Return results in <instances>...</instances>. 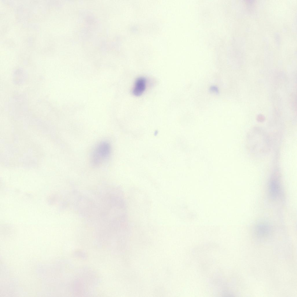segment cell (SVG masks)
Here are the masks:
<instances>
[{
  "label": "cell",
  "instance_id": "obj_1",
  "mask_svg": "<svg viewBox=\"0 0 297 297\" xmlns=\"http://www.w3.org/2000/svg\"><path fill=\"white\" fill-rule=\"evenodd\" d=\"M111 151L110 144L103 141L97 145L93 153L91 163L94 166H97L106 160L109 157Z\"/></svg>",
  "mask_w": 297,
  "mask_h": 297
},
{
  "label": "cell",
  "instance_id": "obj_2",
  "mask_svg": "<svg viewBox=\"0 0 297 297\" xmlns=\"http://www.w3.org/2000/svg\"><path fill=\"white\" fill-rule=\"evenodd\" d=\"M269 226L265 223H261L257 225L255 229V233L257 237L260 239L267 237L270 232Z\"/></svg>",
  "mask_w": 297,
  "mask_h": 297
},
{
  "label": "cell",
  "instance_id": "obj_3",
  "mask_svg": "<svg viewBox=\"0 0 297 297\" xmlns=\"http://www.w3.org/2000/svg\"><path fill=\"white\" fill-rule=\"evenodd\" d=\"M146 79L144 77L138 78L136 80L133 88V94L136 96L141 95L144 91L146 87Z\"/></svg>",
  "mask_w": 297,
  "mask_h": 297
},
{
  "label": "cell",
  "instance_id": "obj_4",
  "mask_svg": "<svg viewBox=\"0 0 297 297\" xmlns=\"http://www.w3.org/2000/svg\"><path fill=\"white\" fill-rule=\"evenodd\" d=\"M269 192L270 196L276 199L280 194V184L277 179H273L270 181L269 186Z\"/></svg>",
  "mask_w": 297,
  "mask_h": 297
},
{
  "label": "cell",
  "instance_id": "obj_5",
  "mask_svg": "<svg viewBox=\"0 0 297 297\" xmlns=\"http://www.w3.org/2000/svg\"><path fill=\"white\" fill-rule=\"evenodd\" d=\"M211 90L213 92L217 93L218 91L217 88L215 86H212L211 88Z\"/></svg>",
  "mask_w": 297,
  "mask_h": 297
}]
</instances>
